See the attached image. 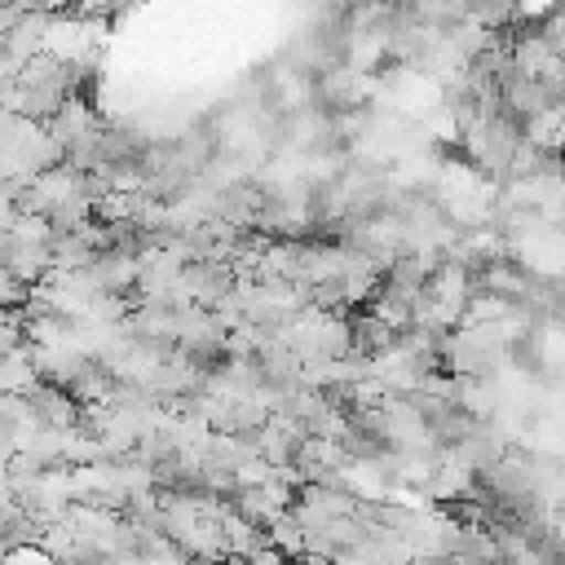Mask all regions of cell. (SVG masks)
I'll list each match as a JSON object with an SVG mask.
<instances>
[{"label":"cell","mask_w":565,"mask_h":565,"mask_svg":"<svg viewBox=\"0 0 565 565\" xmlns=\"http://www.w3.org/2000/svg\"><path fill=\"white\" fill-rule=\"evenodd\" d=\"M35 388V358L26 349H4L0 353V393H31Z\"/></svg>","instance_id":"6da1fadb"}]
</instances>
